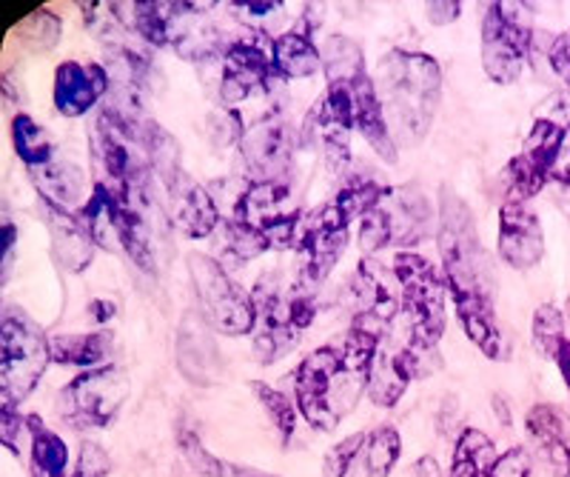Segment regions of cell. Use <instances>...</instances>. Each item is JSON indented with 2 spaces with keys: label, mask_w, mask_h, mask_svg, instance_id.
Returning a JSON list of instances; mask_svg holds the SVG:
<instances>
[{
  "label": "cell",
  "mask_w": 570,
  "mask_h": 477,
  "mask_svg": "<svg viewBox=\"0 0 570 477\" xmlns=\"http://www.w3.org/2000/svg\"><path fill=\"white\" fill-rule=\"evenodd\" d=\"M525 429L531 440H537L539 449L557 444V440H568V424H564V415L559 412L557 406H533L525 418Z\"/></svg>",
  "instance_id": "36"
},
{
  "label": "cell",
  "mask_w": 570,
  "mask_h": 477,
  "mask_svg": "<svg viewBox=\"0 0 570 477\" xmlns=\"http://www.w3.org/2000/svg\"><path fill=\"white\" fill-rule=\"evenodd\" d=\"M551 181H557L559 186H570V132L557 155V164H553L551 169Z\"/></svg>",
  "instance_id": "48"
},
{
  "label": "cell",
  "mask_w": 570,
  "mask_h": 477,
  "mask_svg": "<svg viewBox=\"0 0 570 477\" xmlns=\"http://www.w3.org/2000/svg\"><path fill=\"white\" fill-rule=\"evenodd\" d=\"M27 426V418L18 412V403L9 398H0V440L12 455H20L18 449V435Z\"/></svg>",
  "instance_id": "43"
},
{
  "label": "cell",
  "mask_w": 570,
  "mask_h": 477,
  "mask_svg": "<svg viewBox=\"0 0 570 477\" xmlns=\"http://www.w3.org/2000/svg\"><path fill=\"white\" fill-rule=\"evenodd\" d=\"M531 451L525 446H511L505 455H499L493 464L491 477H531Z\"/></svg>",
  "instance_id": "44"
},
{
  "label": "cell",
  "mask_w": 570,
  "mask_h": 477,
  "mask_svg": "<svg viewBox=\"0 0 570 477\" xmlns=\"http://www.w3.org/2000/svg\"><path fill=\"white\" fill-rule=\"evenodd\" d=\"M252 392L257 395V400L268 412V418H272L274 429L279 431L283 444H292L294 431H297V406L292 403V398L277 392L274 386L263 383V380H252Z\"/></svg>",
  "instance_id": "34"
},
{
  "label": "cell",
  "mask_w": 570,
  "mask_h": 477,
  "mask_svg": "<svg viewBox=\"0 0 570 477\" xmlns=\"http://www.w3.org/2000/svg\"><path fill=\"white\" fill-rule=\"evenodd\" d=\"M223 477H277V475H268V471L252 469V466L223 464Z\"/></svg>",
  "instance_id": "52"
},
{
  "label": "cell",
  "mask_w": 570,
  "mask_h": 477,
  "mask_svg": "<svg viewBox=\"0 0 570 477\" xmlns=\"http://www.w3.org/2000/svg\"><path fill=\"white\" fill-rule=\"evenodd\" d=\"M436 243H440L442 278L454 298L456 318H460L468 340L488 360L508 358L505 338H502L497 306H493V269L488 263L485 246L476 235V223H473L465 201L451 195L448 189L440 197Z\"/></svg>",
  "instance_id": "1"
},
{
  "label": "cell",
  "mask_w": 570,
  "mask_h": 477,
  "mask_svg": "<svg viewBox=\"0 0 570 477\" xmlns=\"http://www.w3.org/2000/svg\"><path fill=\"white\" fill-rule=\"evenodd\" d=\"M288 195H292V189L283 181H277V184H252L243 192L237 206H234L237 221H246L252 226H257V230H263L274 217L285 215L283 206L288 201Z\"/></svg>",
  "instance_id": "27"
},
{
  "label": "cell",
  "mask_w": 570,
  "mask_h": 477,
  "mask_svg": "<svg viewBox=\"0 0 570 477\" xmlns=\"http://www.w3.org/2000/svg\"><path fill=\"white\" fill-rule=\"evenodd\" d=\"M414 477H445V475H442V469H440V464H436V458L425 455V458L416 460Z\"/></svg>",
  "instance_id": "51"
},
{
  "label": "cell",
  "mask_w": 570,
  "mask_h": 477,
  "mask_svg": "<svg viewBox=\"0 0 570 477\" xmlns=\"http://www.w3.org/2000/svg\"><path fill=\"white\" fill-rule=\"evenodd\" d=\"M27 429L32 431L29 451V475L32 477H66L69 469V446L38 415H27Z\"/></svg>",
  "instance_id": "24"
},
{
  "label": "cell",
  "mask_w": 570,
  "mask_h": 477,
  "mask_svg": "<svg viewBox=\"0 0 570 477\" xmlns=\"http://www.w3.org/2000/svg\"><path fill=\"white\" fill-rule=\"evenodd\" d=\"M323 55V69L328 75V84H354L356 78L365 75L363 49L356 47L351 38H328L320 49Z\"/></svg>",
  "instance_id": "29"
},
{
  "label": "cell",
  "mask_w": 570,
  "mask_h": 477,
  "mask_svg": "<svg viewBox=\"0 0 570 477\" xmlns=\"http://www.w3.org/2000/svg\"><path fill=\"white\" fill-rule=\"evenodd\" d=\"M557 367H559V372H562V380H564V386H568L570 389V340L564 338V343L562 347H559V352H557Z\"/></svg>",
  "instance_id": "53"
},
{
  "label": "cell",
  "mask_w": 570,
  "mask_h": 477,
  "mask_svg": "<svg viewBox=\"0 0 570 477\" xmlns=\"http://www.w3.org/2000/svg\"><path fill=\"white\" fill-rule=\"evenodd\" d=\"M389 243H394V232H391V217L389 212L380 206L371 215L363 217L360 223V246H363L365 255H374V252H383Z\"/></svg>",
  "instance_id": "40"
},
{
  "label": "cell",
  "mask_w": 570,
  "mask_h": 477,
  "mask_svg": "<svg viewBox=\"0 0 570 477\" xmlns=\"http://www.w3.org/2000/svg\"><path fill=\"white\" fill-rule=\"evenodd\" d=\"M131 18H135L137 35L149 40L151 47H169L171 3H160V0L131 3Z\"/></svg>",
  "instance_id": "32"
},
{
  "label": "cell",
  "mask_w": 570,
  "mask_h": 477,
  "mask_svg": "<svg viewBox=\"0 0 570 477\" xmlns=\"http://www.w3.org/2000/svg\"><path fill=\"white\" fill-rule=\"evenodd\" d=\"M111 89V78L104 64H78L66 60L55 72V109L63 118H80L91 106L106 98Z\"/></svg>",
  "instance_id": "15"
},
{
  "label": "cell",
  "mask_w": 570,
  "mask_h": 477,
  "mask_svg": "<svg viewBox=\"0 0 570 477\" xmlns=\"http://www.w3.org/2000/svg\"><path fill=\"white\" fill-rule=\"evenodd\" d=\"M380 100L394 144H420L434 124L442 69L431 55L394 49L380 64Z\"/></svg>",
  "instance_id": "2"
},
{
  "label": "cell",
  "mask_w": 570,
  "mask_h": 477,
  "mask_svg": "<svg viewBox=\"0 0 570 477\" xmlns=\"http://www.w3.org/2000/svg\"><path fill=\"white\" fill-rule=\"evenodd\" d=\"M568 312H570V294H568Z\"/></svg>",
  "instance_id": "55"
},
{
  "label": "cell",
  "mask_w": 570,
  "mask_h": 477,
  "mask_svg": "<svg viewBox=\"0 0 570 477\" xmlns=\"http://www.w3.org/2000/svg\"><path fill=\"white\" fill-rule=\"evenodd\" d=\"M129 389L131 383L124 369L111 367V363L86 369L63 386L58 398V412L66 424L80 431L106 429L109 424H115L124 403L129 400Z\"/></svg>",
  "instance_id": "6"
},
{
  "label": "cell",
  "mask_w": 570,
  "mask_h": 477,
  "mask_svg": "<svg viewBox=\"0 0 570 477\" xmlns=\"http://www.w3.org/2000/svg\"><path fill=\"white\" fill-rule=\"evenodd\" d=\"M12 144L20 160L29 166V172L43 169V166H49L55 160L52 135H49L32 115H27V111L14 115Z\"/></svg>",
  "instance_id": "28"
},
{
  "label": "cell",
  "mask_w": 570,
  "mask_h": 477,
  "mask_svg": "<svg viewBox=\"0 0 570 477\" xmlns=\"http://www.w3.org/2000/svg\"><path fill=\"white\" fill-rule=\"evenodd\" d=\"M499 257L517 272H528L544 257V235L528 203L505 201L499 210Z\"/></svg>",
  "instance_id": "14"
},
{
  "label": "cell",
  "mask_w": 570,
  "mask_h": 477,
  "mask_svg": "<svg viewBox=\"0 0 570 477\" xmlns=\"http://www.w3.org/2000/svg\"><path fill=\"white\" fill-rule=\"evenodd\" d=\"M272 64L277 78H312L323 69V55L308 32H285L272 40Z\"/></svg>",
  "instance_id": "22"
},
{
  "label": "cell",
  "mask_w": 570,
  "mask_h": 477,
  "mask_svg": "<svg viewBox=\"0 0 570 477\" xmlns=\"http://www.w3.org/2000/svg\"><path fill=\"white\" fill-rule=\"evenodd\" d=\"M14 241H18V230L14 223H3V278L9 275V266L14 261Z\"/></svg>",
  "instance_id": "50"
},
{
  "label": "cell",
  "mask_w": 570,
  "mask_h": 477,
  "mask_svg": "<svg viewBox=\"0 0 570 477\" xmlns=\"http://www.w3.org/2000/svg\"><path fill=\"white\" fill-rule=\"evenodd\" d=\"M368 374L348 367L340 347H320L305 354L294 372V395L297 409L314 429L334 431L345 415L365 395Z\"/></svg>",
  "instance_id": "3"
},
{
  "label": "cell",
  "mask_w": 570,
  "mask_h": 477,
  "mask_svg": "<svg viewBox=\"0 0 570 477\" xmlns=\"http://www.w3.org/2000/svg\"><path fill=\"white\" fill-rule=\"evenodd\" d=\"M243 160L254 184H277L292 166L297 135L285 120L263 118L246 129L240 140Z\"/></svg>",
  "instance_id": "12"
},
{
  "label": "cell",
  "mask_w": 570,
  "mask_h": 477,
  "mask_svg": "<svg viewBox=\"0 0 570 477\" xmlns=\"http://www.w3.org/2000/svg\"><path fill=\"white\" fill-rule=\"evenodd\" d=\"M109 332H86V334H60L52 340V360L60 367L98 369L100 360L109 354Z\"/></svg>",
  "instance_id": "26"
},
{
  "label": "cell",
  "mask_w": 570,
  "mask_h": 477,
  "mask_svg": "<svg viewBox=\"0 0 570 477\" xmlns=\"http://www.w3.org/2000/svg\"><path fill=\"white\" fill-rule=\"evenodd\" d=\"M29 177L43 197V206L60 212H80L86 206V177L71 160H52L43 169L29 172Z\"/></svg>",
  "instance_id": "20"
},
{
  "label": "cell",
  "mask_w": 570,
  "mask_h": 477,
  "mask_svg": "<svg viewBox=\"0 0 570 477\" xmlns=\"http://www.w3.org/2000/svg\"><path fill=\"white\" fill-rule=\"evenodd\" d=\"M345 243H348V217L340 212L334 201L303 217L297 249L305 257V281L323 283L331 275V269L337 266Z\"/></svg>",
  "instance_id": "11"
},
{
  "label": "cell",
  "mask_w": 570,
  "mask_h": 477,
  "mask_svg": "<svg viewBox=\"0 0 570 477\" xmlns=\"http://www.w3.org/2000/svg\"><path fill=\"white\" fill-rule=\"evenodd\" d=\"M52 363V340L27 312L9 306L0 318V395L23 403Z\"/></svg>",
  "instance_id": "5"
},
{
  "label": "cell",
  "mask_w": 570,
  "mask_h": 477,
  "mask_svg": "<svg viewBox=\"0 0 570 477\" xmlns=\"http://www.w3.org/2000/svg\"><path fill=\"white\" fill-rule=\"evenodd\" d=\"M115 303L111 301H91V314L98 318V323H109L115 318Z\"/></svg>",
  "instance_id": "54"
},
{
  "label": "cell",
  "mask_w": 570,
  "mask_h": 477,
  "mask_svg": "<svg viewBox=\"0 0 570 477\" xmlns=\"http://www.w3.org/2000/svg\"><path fill=\"white\" fill-rule=\"evenodd\" d=\"M43 221L52 241V255L69 272H83L95 261V241H91L86 223L78 212H60L52 206H43Z\"/></svg>",
  "instance_id": "18"
},
{
  "label": "cell",
  "mask_w": 570,
  "mask_h": 477,
  "mask_svg": "<svg viewBox=\"0 0 570 477\" xmlns=\"http://www.w3.org/2000/svg\"><path fill=\"white\" fill-rule=\"evenodd\" d=\"M391 192L394 189L376 184V181H368V177H356V181H351V184H345L343 189H340L337 201L334 203H337L340 212H343L351 223L354 217H365L374 210H380L383 201L391 197Z\"/></svg>",
  "instance_id": "31"
},
{
  "label": "cell",
  "mask_w": 570,
  "mask_h": 477,
  "mask_svg": "<svg viewBox=\"0 0 570 477\" xmlns=\"http://www.w3.org/2000/svg\"><path fill=\"white\" fill-rule=\"evenodd\" d=\"M223 249L240 263H246L259 255H266L268 249H272V243L266 241V235H263L257 226L232 217V221H223Z\"/></svg>",
  "instance_id": "33"
},
{
  "label": "cell",
  "mask_w": 570,
  "mask_h": 477,
  "mask_svg": "<svg viewBox=\"0 0 570 477\" xmlns=\"http://www.w3.org/2000/svg\"><path fill=\"white\" fill-rule=\"evenodd\" d=\"M497 449L493 440L480 429H462L454 446V460L448 477H491L493 464H497Z\"/></svg>",
  "instance_id": "25"
},
{
  "label": "cell",
  "mask_w": 570,
  "mask_h": 477,
  "mask_svg": "<svg viewBox=\"0 0 570 477\" xmlns=\"http://www.w3.org/2000/svg\"><path fill=\"white\" fill-rule=\"evenodd\" d=\"M234 9L240 14H246V18H268V14L279 12V7L283 3H274V0H266V3H232Z\"/></svg>",
  "instance_id": "49"
},
{
  "label": "cell",
  "mask_w": 570,
  "mask_h": 477,
  "mask_svg": "<svg viewBox=\"0 0 570 477\" xmlns=\"http://www.w3.org/2000/svg\"><path fill=\"white\" fill-rule=\"evenodd\" d=\"M365 431H356L351 438L340 440L334 449H328L323 460V477H351L356 460H363Z\"/></svg>",
  "instance_id": "38"
},
{
  "label": "cell",
  "mask_w": 570,
  "mask_h": 477,
  "mask_svg": "<svg viewBox=\"0 0 570 477\" xmlns=\"http://www.w3.org/2000/svg\"><path fill=\"white\" fill-rule=\"evenodd\" d=\"M163 186L169 192L171 217H175L177 230L183 235L191 237V241H200V237H208L220 226V212H217L214 197L197 181H191L186 172H180Z\"/></svg>",
  "instance_id": "16"
},
{
  "label": "cell",
  "mask_w": 570,
  "mask_h": 477,
  "mask_svg": "<svg viewBox=\"0 0 570 477\" xmlns=\"http://www.w3.org/2000/svg\"><path fill=\"white\" fill-rule=\"evenodd\" d=\"M548 60H551V69L570 86V29H564L557 40L551 43V52H548Z\"/></svg>",
  "instance_id": "45"
},
{
  "label": "cell",
  "mask_w": 570,
  "mask_h": 477,
  "mask_svg": "<svg viewBox=\"0 0 570 477\" xmlns=\"http://www.w3.org/2000/svg\"><path fill=\"white\" fill-rule=\"evenodd\" d=\"M411 372L402 360L400 349H383L376 352L374 363L368 369V380H365V395L380 409H394L402 400V395L409 392Z\"/></svg>",
  "instance_id": "21"
},
{
  "label": "cell",
  "mask_w": 570,
  "mask_h": 477,
  "mask_svg": "<svg viewBox=\"0 0 570 477\" xmlns=\"http://www.w3.org/2000/svg\"><path fill=\"white\" fill-rule=\"evenodd\" d=\"M462 12V3L456 0H436V3H428L425 14L434 27H451Z\"/></svg>",
  "instance_id": "47"
},
{
  "label": "cell",
  "mask_w": 570,
  "mask_h": 477,
  "mask_svg": "<svg viewBox=\"0 0 570 477\" xmlns=\"http://www.w3.org/2000/svg\"><path fill=\"white\" fill-rule=\"evenodd\" d=\"M564 138H568V132L562 126L544 118L533 120L531 135L525 138V149L508 164V181H511L508 201L525 203L544 189V184L551 181V169L557 164Z\"/></svg>",
  "instance_id": "9"
},
{
  "label": "cell",
  "mask_w": 570,
  "mask_h": 477,
  "mask_svg": "<svg viewBox=\"0 0 570 477\" xmlns=\"http://www.w3.org/2000/svg\"><path fill=\"white\" fill-rule=\"evenodd\" d=\"M254 303V354L259 363H277L279 358L297 349L299 329L292 327L288 321V306H285V294L279 292L274 275H263L257 286L252 289Z\"/></svg>",
  "instance_id": "10"
},
{
  "label": "cell",
  "mask_w": 570,
  "mask_h": 477,
  "mask_svg": "<svg viewBox=\"0 0 570 477\" xmlns=\"http://www.w3.org/2000/svg\"><path fill=\"white\" fill-rule=\"evenodd\" d=\"M177 444H180L183 458H186L188 464H191V469H195L197 475H203V477H223V460L214 458L212 451L206 449V444H203V440L197 438V431L180 429V435H177Z\"/></svg>",
  "instance_id": "39"
},
{
  "label": "cell",
  "mask_w": 570,
  "mask_h": 477,
  "mask_svg": "<svg viewBox=\"0 0 570 477\" xmlns=\"http://www.w3.org/2000/svg\"><path fill=\"white\" fill-rule=\"evenodd\" d=\"M564 343V318L557 306L544 303L533 314V347L544 358H557L559 347Z\"/></svg>",
  "instance_id": "37"
},
{
  "label": "cell",
  "mask_w": 570,
  "mask_h": 477,
  "mask_svg": "<svg viewBox=\"0 0 570 477\" xmlns=\"http://www.w3.org/2000/svg\"><path fill=\"white\" fill-rule=\"evenodd\" d=\"M402 455L400 431L394 426H376L374 431L365 435L363 446V469L368 477H389L394 471L396 460Z\"/></svg>",
  "instance_id": "30"
},
{
  "label": "cell",
  "mask_w": 570,
  "mask_h": 477,
  "mask_svg": "<svg viewBox=\"0 0 570 477\" xmlns=\"http://www.w3.org/2000/svg\"><path fill=\"white\" fill-rule=\"evenodd\" d=\"M177 363H180V372L197 386H208L220 372V352L203 314L188 312L183 318L180 334H177Z\"/></svg>",
  "instance_id": "17"
},
{
  "label": "cell",
  "mask_w": 570,
  "mask_h": 477,
  "mask_svg": "<svg viewBox=\"0 0 570 477\" xmlns=\"http://www.w3.org/2000/svg\"><path fill=\"white\" fill-rule=\"evenodd\" d=\"M18 40L32 52H49L60 40V18L49 9H38L18 27Z\"/></svg>",
  "instance_id": "35"
},
{
  "label": "cell",
  "mask_w": 570,
  "mask_h": 477,
  "mask_svg": "<svg viewBox=\"0 0 570 477\" xmlns=\"http://www.w3.org/2000/svg\"><path fill=\"white\" fill-rule=\"evenodd\" d=\"M285 306H288V321L299 332L312 327L314 318H317V301H314V294L305 286H294L292 294L285 298Z\"/></svg>",
  "instance_id": "42"
},
{
  "label": "cell",
  "mask_w": 570,
  "mask_h": 477,
  "mask_svg": "<svg viewBox=\"0 0 570 477\" xmlns=\"http://www.w3.org/2000/svg\"><path fill=\"white\" fill-rule=\"evenodd\" d=\"M111 471V458L109 451L100 444H91L86 440L83 449L78 455V464L71 469L69 477H106Z\"/></svg>",
  "instance_id": "41"
},
{
  "label": "cell",
  "mask_w": 570,
  "mask_h": 477,
  "mask_svg": "<svg viewBox=\"0 0 570 477\" xmlns=\"http://www.w3.org/2000/svg\"><path fill=\"white\" fill-rule=\"evenodd\" d=\"M354 89V129H360V135L365 138V144L383 157L385 164H396V144L391 138L389 120H385L383 100L376 95V84L368 78V72L363 78H356L351 84Z\"/></svg>",
  "instance_id": "19"
},
{
  "label": "cell",
  "mask_w": 570,
  "mask_h": 477,
  "mask_svg": "<svg viewBox=\"0 0 570 477\" xmlns=\"http://www.w3.org/2000/svg\"><path fill=\"white\" fill-rule=\"evenodd\" d=\"M391 217L394 243H420L431 232V206L416 189L391 192L389 206H383Z\"/></svg>",
  "instance_id": "23"
},
{
  "label": "cell",
  "mask_w": 570,
  "mask_h": 477,
  "mask_svg": "<svg viewBox=\"0 0 570 477\" xmlns=\"http://www.w3.org/2000/svg\"><path fill=\"white\" fill-rule=\"evenodd\" d=\"M396 283H400L402 312L409 318V343L420 352H436L445 334V278L431 261L416 252H400L394 257Z\"/></svg>",
  "instance_id": "4"
},
{
  "label": "cell",
  "mask_w": 570,
  "mask_h": 477,
  "mask_svg": "<svg viewBox=\"0 0 570 477\" xmlns=\"http://www.w3.org/2000/svg\"><path fill=\"white\" fill-rule=\"evenodd\" d=\"M188 272H191L200 314L208 321V327L228 334V338L254 332L257 318H254L252 294L240 283L232 281V275L220 263L208 255H200V252H191L188 255Z\"/></svg>",
  "instance_id": "7"
},
{
  "label": "cell",
  "mask_w": 570,
  "mask_h": 477,
  "mask_svg": "<svg viewBox=\"0 0 570 477\" xmlns=\"http://www.w3.org/2000/svg\"><path fill=\"white\" fill-rule=\"evenodd\" d=\"M542 111L544 115H539V118L551 120V124L562 126L564 132H570V93L553 95V98L542 106Z\"/></svg>",
  "instance_id": "46"
},
{
  "label": "cell",
  "mask_w": 570,
  "mask_h": 477,
  "mask_svg": "<svg viewBox=\"0 0 570 477\" xmlns=\"http://www.w3.org/2000/svg\"><path fill=\"white\" fill-rule=\"evenodd\" d=\"M522 3H488L482 18V69L493 84H513L531 58V27Z\"/></svg>",
  "instance_id": "8"
},
{
  "label": "cell",
  "mask_w": 570,
  "mask_h": 477,
  "mask_svg": "<svg viewBox=\"0 0 570 477\" xmlns=\"http://www.w3.org/2000/svg\"><path fill=\"white\" fill-rule=\"evenodd\" d=\"M277 78L272 64V47L263 49L252 38L232 40L223 52V104H240L252 95L268 93L272 80Z\"/></svg>",
  "instance_id": "13"
}]
</instances>
